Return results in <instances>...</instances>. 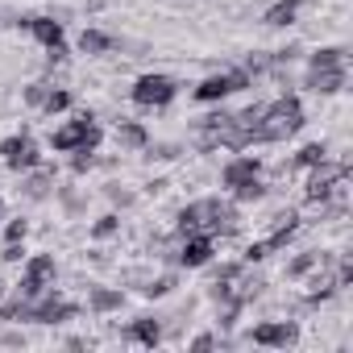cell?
<instances>
[{"instance_id": "cell-28", "label": "cell", "mask_w": 353, "mask_h": 353, "mask_svg": "<svg viewBox=\"0 0 353 353\" xmlns=\"http://www.w3.org/2000/svg\"><path fill=\"white\" fill-rule=\"evenodd\" d=\"M92 166H96L92 150H75V162H71V170H75V174H83V170H92Z\"/></svg>"}, {"instance_id": "cell-13", "label": "cell", "mask_w": 353, "mask_h": 353, "mask_svg": "<svg viewBox=\"0 0 353 353\" xmlns=\"http://www.w3.org/2000/svg\"><path fill=\"white\" fill-rule=\"evenodd\" d=\"M307 88L320 96H332L345 88V67H328V71H307Z\"/></svg>"}, {"instance_id": "cell-12", "label": "cell", "mask_w": 353, "mask_h": 353, "mask_svg": "<svg viewBox=\"0 0 353 353\" xmlns=\"http://www.w3.org/2000/svg\"><path fill=\"white\" fill-rule=\"evenodd\" d=\"M208 258H212V237H208V233H192L188 245L179 250V262H183V266H204Z\"/></svg>"}, {"instance_id": "cell-30", "label": "cell", "mask_w": 353, "mask_h": 353, "mask_svg": "<svg viewBox=\"0 0 353 353\" xmlns=\"http://www.w3.org/2000/svg\"><path fill=\"white\" fill-rule=\"evenodd\" d=\"M26 233H30V225H26V221H13V225L5 229V241H26Z\"/></svg>"}, {"instance_id": "cell-31", "label": "cell", "mask_w": 353, "mask_h": 353, "mask_svg": "<svg viewBox=\"0 0 353 353\" xmlns=\"http://www.w3.org/2000/svg\"><path fill=\"white\" fill-rule=\"evenodd\" d=\"M170 287H174V279L166 274V279H154V283H150V287H141V291H145V295H166Z\"/></svg>"}, {"instance_id": "cell-29", "label": "cell", "mask_w": 353, "mask_h": 353, "mask_svg": "<svg viewBox=\"0 0 353 353\" xmlns=\"http://www.w3.org/2000/svg\"><path fill=\"white\" fill-rule=\"evenodd\" d=\"M117 225H121L117 216H100V221H96V229H92V237H112V233H117Z\"/></svg>"}, {"instance_id": "cell-7", "label": "cell", "mask_w": 353, "mask_h": 353, "mask_svg": "<svg viewBox=\"0 0 353 353\" xmlns=\"http://www.w3.org/2000/svg\"><path fill=\"white\" fill-rule=\"evenodd\" d=\"M0 154H5V162H9V170H34L38 162H42V154H38V145L21 133V137H5V145H0Z\"/></svg>"}, {"instance_id": "cell-26", "label": "cell", "mask_w": 353, "mask_h": 353, "mask_svg": "<svg viewBox=\"0 0 353 353\" xmlns=\"http://www.w3.org/2000/svg\"><path fill=\"white\" fill-rule=\"evenodd\" d=\"M233 196H237L241 204H250V200H262V196H266V188H262V179H250V183L233 188Z\"/></svg>"}, {"instance_id": "cell-21", "label": "cell", "mask_w": 353, "mask_h": 353, "mask_svg": "<svg viewBox=\"0 0 353 353\" xmlns=\"http://www.w3.org/2000/svg\"><path fill=\"white\" fill-rule=\"evenodd\" d=\"M328 67H345V50L341 46H324L312 54V71H328Z\"/></svg>"}, {"instance_id": "cell-32", "label": "cell", "mask_w": 353, "mask_h": 353, "mask_svg": "<svg viewBox=\"0 0 353 353\" xmlns=\"http://www.w3.org/2000/svg\"><path fill=\"white\" fill-rule=\"evenodd\" d=\"M266 254H270V250H266V241H254V245L245 250V262H262Z\"/></svg>"}, {"instance_id": "cell-34", "label": "cell", "mask_w": 353, "mask_h": 353, "mask_svg": "<svg viewBox=\"0 0 353 353\" xmlns=\"http://www.w3.org/2000/svg\"><path fill=\"white\" fill-rule=\"evenodd\" d=\"M212 345H216V336H208V332H204V336H196V341H192V349H212Z\"/></svg>"}, {"instance_id": "cell-4", "label": "cell", "mask_w": 353, "mask_h": 353, "mask_svg": "<svg viewBox=\"0 0 353 353\" xmlns=\"http://www.w3.org/2000/svg\"><path fill=\"white\" fill-rule=\"evenodd\" d=\"M174 92H179V83H174L170 75H141V79L133 83V104H141V108H162V104L174 100Z\"/></svg>"}, {"instance_id": "cell-17", "label": "cell", "mask_w": 353, "mask_h": 353, "mask_svg": "<svg viewBox=\"0 0 353 353\" xmlns=\"http://www.w3.org/2000/svg\"><path fill=\"white\" fill-rule=\"evenodd\" d=\"M117 46V38H108V34H100V30H83L79 34V50L83 54H108Z\"/></svg>"}, {"instance_id": "cell-15", "label": "cell", "mask_w": 353, "mask_h": 353, "mask_svg": "<svg viewBox=\"0 0 353 353\" xmlns=\"http://www.w3.org/2000/svg\"><path fill=\"white\" fill-rule=\"evenodd\" d=\"M125 336H133V341H141V345H150V349H154V345L162 341V328H158V320H154V316H141L137 324H129V332H125Z\"/></svg>"}, {"instance_id": "cell-25", "label": "cell", "mask_w": 353, "mask_h": 353, "mask_svg": "<svg viewBox=\"0 0 353 353\" xmlns=\"http://www.w3.org/2000/svg\"><path fill=\"white\" fill-rule=\"evenodd\" d=\"M42 108H46L50 117H54V112H67V108H71V92H63V88L54 92V88H50V96L42 100Z\"/></svg>"}, {"instance_id": "cell-19", "label": "cell", "mask_w": 353, "mask_h": 353, "mask_svg": "<svg viewBox=\"0 0 353 353\" xmlns=\"http://www.w3.org/2000/svg\"><path fill=\"white\" fill-rule=\"evenodd\" d=\"M88 303H92V312H117V307H121V291L92 287V291H88Z\"/></svg>"}, {"instance_id": "cell-10", "label": "cell", "mask_w": 353, "mask_h": 353, "mask_svg": "<svg viewBox=\"0 0 353 353\" xmlns=\"http://www.w3.org/2000/svg\"><path fill=\"white\" fill-rule=\"evenodd\" d=\"M250 179H258V158H250V154H237V158L225 162V170H221V183H225V188H241V183H250Z\"/></svg>"}, {"instance_id": "cell-23", "label": "cell", "mask_w": 353, "mask_h": 353, "mask_svg": "<svg viewBox=\"0 0 353 353\" xmlns=\"http://www.w3.org/2000/svg\"><path fill=\"white\" fill-rule=\"evenodd\" d=\"M324 158H328V145H320V141H312V145H303V150L295 154V162H299V166H320Z\"/></svg>"}, {"instance_id": "cell-3", "label": "cell", "mask_w": 353, "mask_h": 353, "mask_svg": "<svg viewBox=\"0 0 353 353\" xmlns=\"http://www.w3.org/2000/svg\"><path fill=\"white\" fill-rule=\"evenodd\" d=\"M349 179V162H320V166H312V179H307V200L312 204H328L332 196H336V183H345Z\"/></svg>"}, {"instance_id": "cell-24", "label": "cell", "mask_w": 353, "mask_h": 353, "mask_svg": "<svg viewBox=\"0 0 353 353\" xmlns=\"http://www.w3.org/2000/svg\"><path fill=\"white\" fill-rule=\"evenodd\" d=\"M320 266V254H299L291 266H287V279H303V274H312Z\"/></svg>"}, {"instance_id": "cell-14", "label": "cell", "mask_w": 353, "mask_h": 353, "mask_svg": "<svg viewBox=\"0 0 353 353\" xmlns=\"http://www.w3.org/2000/svg\"><path fill=\"white\" fill-rule=\"evenodd\" d=\"M237 225H241L237 208H233V204L212 200V233H237Z\"/></svg>"}, {"instance_id": "cell-9", "label": "cell", "mask_w": 353, "mask_h": 353, "mask_svg": "<svg viewBox=\"0 0 353 353\" xmlns=\"http://www.w3.org/2000/svg\"><path fill=\"white\" fill-rule=\"evenodd\" d=\"M295 336H299V328H295L291 320H279V324H258V328L250 332V341H254V345H279V349L295 345Z\"/></svg>"}, {"instance_id": "cell-16", "label": "cell", "mask_w": 353, "mask_h": 353, "mask_svg": "<svg viewBox=\"0 0 353 353\" xmlns=\"http://www.w3.org/2000/svg\"><path fill=\"white\" fill-rule=\"evenodd\" d=\"M295 9H299V0H279V5H270V9H266V17H262V21H266L270 30H283V26H291V21H295Z\"/></svg>"}, {"instance_id": "cell-5", "label": "cell", "mask_w": 353, "mask_h": 353, "mask_svg": "<svg viewBox=\"0 0 353 353\" xmlns=\"http://www.w3.org/2000/svg\"><path fill=\"white\" fill-rule=\"evenodd\" d=\"M250 71H225V75H208L200 88H196V100H204V104H212V100H225V96H233V92H245L250 88Z\"/></svg>"}, {"instance_id": "cell-2", "label": "cell", "mask_w": 353, "mask_h": 353, "mask_svg": "<svg viewBox=\"0 0 353 353\" xmlns=\"http://www.w3.org/2000/svg\"><path fill=\"white\" fill-rule=\"evenodd\" d=\"M96 141H100V125H96L92 112H83V117H75V121H67L63 129L50 133V145L63 150V154H71V150H96Z\"/></svg>"}, {"instance_id": "cell-20", "label": "cell", "mask_w": 353, "mask_h": 353, "mask_svg": "<svg viewBox=\"0 0 353 353\" xmlns=\"http://www.w3.org/2000/svg\"><path fill=\"white\" fill-rule=\"evenodd\" d=\"M50 188H54V170H42V174H34V179H26V183H21V192H26L30 200H46V196H50Z\"/></svg>"}, {"instance_id": "cell-11", "label": "cell", "mask_w": 353, "mask_h": 353, "mask_svg": "<svg viewBox=\"0 0 353 353\" xmlns=\"http://www.w3.org/2000/svg\"><path fill=\"white\" fill-rule=\"evenodd\" d=\"M26 30H30L46 50H50V46H63V21H54V17H30Z\"/></svg>"}, {"instance_id": "cell-33", "label": "cell", "mask_w": 353, "mask_h": 353, "mask_svg": "<svg viewBox=\"0 0 353 353\" xmlns=\"http://www.w3.org/2000/svg\"><path fill=\"white\" fill-rule=\"evenodd\" d=\"M108 196H112L121 208H125V204H133V196H129V192H121V188H108Z\"/></svg>"}, {"instance_id": "cell-1", "label": "cell", "mask_w": 353, "mask_h": 353, "mask_svg": "<svg viewBox=\"0 0 353 353\" xmlns=\"http://www.w3.org/2000/svg\"><path fill=\"white\" fill-rule=\"evenodd\" d=\"M299 125H303L299 100H295V96H283V100L266 104V112H262V121H258V141H283V137L299 133Z\"/></svg>"}, {"instance_id": "cell-6", "label": "cell", "mask_w": 353, "mask_h": 353, "mask_svg": "<svg viewBox=\"0 0 353 353\" xmlns=\"http://www.w3.org/2000/svg\"><path fill=\"white\" fill-rule=\"evenodd\" d=\"M46 287H54V258H50V254H38V258L26 262L21 295H26V299H38V295H46Z\"/></svg>"}, {"instance_id": "cell-8", "label": "cell", "mask_w": 353, "mask_h": 353, "mask_svg": "<svg viewBox=\"0 0 353 353\" xmlns=\"http://www.w3.org/2000/svg\"><path fill=\"white\" fill-rule=\"evenodd\" d=\"M179 233L192 237V233H208L212 237V200H196L179 212Z\"/></svg>"}, {"instance_id": "cell-22", "label": "cell", "mask_w": 353, "mask_h": 353, "mask_svg": "<svg viewBox=\"0 0 353 353\" xmlns=\"http://www.w3.org/2000/svg\"><path fill=\"white\" fill-rule=\"evenodd\" d=\"M117 137H121L125 145H145V141H150L145 129H141L137 121H121V125H117Z\"/></svg>"}, {"instance_id": "cell-27", "label": "cell", "mask_w": 353, "mask_h": 353, "mask_svg": "<svg viewBox=\"0 0 353 353\" xmlns=\"http://www.w3.org/2000/svg\"><path fill=\"white\" fill-rule=\"evenodd\" d=\"M46 96H50V83H30L26 88V104H42Z\"/></svg>"}, {"instance_id": "cell-18", "label": "cell", "mask_w": 353, "mask_h": 353, "mask_svg": "<svg viewBox=\"0 0 353 353\" xmlns=\"http://www.w3.org/2000/svg\"><path fill=\"white\" fill-rule=\"evenodd\" d=\"M307 287H312L307 303H320V299H328L341 283H336V274H332V270H320V274H312V283H307Z\"/></svg>"}]
</instances>
